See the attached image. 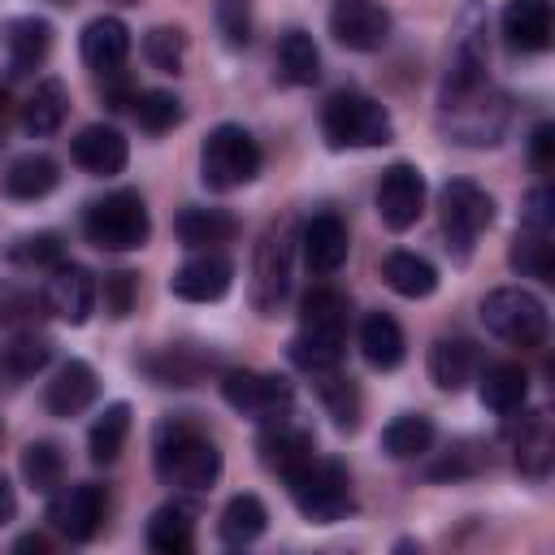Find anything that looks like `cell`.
<instances>
[{
  "instance_id": "1",
  "label": "cell",
  "mask_w": 555,
  "mask_h": 555,
  "mask_svg": "<svg viewBox=\"0 0 555 555\" xmlns=\"http://www.w3.org/2000/svg\"><path fill=\"white\" fill-rule=\"evenodd\" d=\"M152 468L173 490H208L221 477V447L195 416L169 412L152 429Z\"/></svg>"
},
{
  "instance_id": "2",
  "label": "cell",
  "mask_w": 555,
  "mask_h": 555,
  "mask_svg": "<svg viewBox=\"0 0 555 555\" xmlns=\"http://www.w3.org/2000/svg\"><path fill=\"white\" fill-rule=\"evenodd\" d=\"M347 325H351V299L334 286H312L299 304V330L286 347L291 364L304 373L338 369L347 351Z\"/></svg>"
},
{
  "instance_id": "3",
  "label": "cell",
  "mask_w": 555,
  "mask_h": 555,
  "mask_svg": "<svg viewBox=\"0 0 555 555\" xmlns=\"http://www.w3.org/2000/svg\"><path fill=\"white\" fill-rule=\"evenodd\" d=\"M295 243H299V225L295 217H273L251 251V308L256 317L273 321L291 295V278H295Z\"/></svg>"
},
{
  "instance_id": "4",
  "label": "cell",
  "mask_w": 555,
  "mask_h": 555,
  "mask_svg": "<svg viewBox=\"0 0 555 555\" xmlns=\"http://www.w3.org/2000/svg\"><path fill=\"white\" fill-rule=\"evenodd\" d=\"M486 69H490V17L481 0H464L451 26V52L438 100H455L486 87Z\"/></svg>"
},
{
  "instance_id": "5",
  "label": "cell",
  "mask_w": 555,
  "mask_h": 555,
  "mask_svg": "<svg viewBox=\"0 0 555 555\" xmlns=\"http://www.w3.org/2000/svg\"><path fill=\"white\" fill-rule=\"evenodd\" d=\"M321 134L334 152L347 147H386L395 139V121L382 100L364 91H334L321 104Z\"/></svg>"
},
{
  "instance_id": "6",
  "label": "cell",
  "mask_w": 555,
  "mask_h": 555,
  "mask_svg": "<svg viewBox=\"0 0 555 555\" xmlns=\"http://www.w3.org/2000/svg\"><path fill=\"white\" fill-rule=\"evenodd\" d=\"M507 117H512V104L490 82L468 95L438 100V130L447 134V143H460V147H494L507 130Z\"/></svg>"
},
{
  "instance_id": "7",
  "label": "cell",
  "mask_w": 555,
  "mask_h": 555,
  "mask_svg": "<svg viewBox=\"0 0 555 555\" xmlns=\"http://www.w3.org/2000/svg\"><path fill=\"white\" fill-rule=\"evenodd\" d=\"M82 234L100 251H139L152 238V217L139 191H108L87 204Z\"/></svg>"
},
{
  "instance_id": "8",
  "label": "cell",
  "mask_w": 555,
  "mask_h": 555,
  "mask_svg": "<svg viewBox=\"0 0 555 555\" xmlns=\"http://www.w3.org/2000/svg\"><path fill=\"white\" fill-rule=\"evenodd\" d=\"M260 165H264L260 143L234 121L212 126L199 143V182L208 191H238L260 173Z\"/></svg>"
},
{
  "instance_id": "9",
  "label": "cell",
  "mask_w": 555,
  "mask_h": 555,
  "mask_svg": "<svg viewBox=\"0 0 555 555\" xmlns=\"http://www.w3.org/2000/svg\"><path fill=\"white\" fill-rule=\"evenodd\" d=\"M481 325L507 343V347H520V351H538L546 347V334H551V317H546V304L525 291V286H499L481 299Z\"/></svg>"
},
{
  "instance_id": "10",
  "label": "cell",
  "mask_w": 555,
  "mask_h": 555,
  "mask_svg": "<svg viewBox=\"0 0 555 555\" xmlns=\"http://www.w3.org/2000/svg\"><path fill=\"white\" fill-rule=\"evenodd\" d=\"M286 490H291L299 516L312 520V525H334V520H343L356 507V499H351V473L338 460H317L312 455L304 468H295L286 477Z\"/></svg>"
},
{
  "instance_id": "11",
  "label": "cell",
  "mask_w": 555,
  "mask_h": 555,
  "mask_svg": "<svg viewBox=\"0 0 555 555\" xmlns=\"http://www.w3.org/2000/svg\"><path fill=\"white\" fill-rule=\"evenodd\" d=\"M438 221H442L447 251L455 260H468L477 238H481V230H490V221H494V199L473 178H451L438 191Z\"/></svg>"
},
{
  "instance_id": "12",
  "label": "cell",
  "mask_w": 555,
  "mask_h": 555,
  "mask_svg": "<svg viewBox=\"0 0 555 555\" xmlns=\"http://www.w3.org/2000/svg\"><path fill=\"white\" fill-rule=\"evenodd\" d=\"M221 399L238 412V416H251V421H273V416H286L295 408V390L286 377L278 373H256V369H225L221 373Z\"/></svg>"
},
{
  "instance_id": "13",
  "label": "cell",
  "mask_w": 555,
  "mask_h": 555,
  "mask_svg": "<svg viewBox=\"0 0 555 555\" xmlns=\"http://www.w3.org/2000/svg\"><path fill=\"white\" fill-rule=\"evenodd\" d=\"M48 520H52V529H56L61 538H69V542H91V538L104 529V520H108V494H104V486L78 481V486L56 490L52 503H48Z\"/></svg>"
},
{
  "instance_id": "14",
  "label": "cell",
  "mask_w": 555,
  "mask_h": 555,
  "mask_svg": "<svg viewBox=\"0 0 555 555\" xmlns=\"http://www.w3.org/2000/svg\"><path fill=\"white\" fill-rule=\"evenodd\" d=\"M425 212V178L416 165L395 160L377 178V217L386 230H412Z\"/></svg>"
},
{
  "instance_id": "15",
  "label": "cell",
  "mask_w": 555,
  "mask_h": 555,
  "mask_svg": "<svg viewBox=\"0 0 555 555\" xmlns=\"http://www.w3.org/2000/svg\"><path fill=\"white\" fill-rule=\"evenodd\" d=\"M330 35L347 52H377L390 39V13L377 0H338L330 9Z\"/></svg>"
},
{
  "instance_id": "16",
  "label": "cell",
  "mask_w": 555,
  "mask_h": 555,
  "mask_svg": "<svg viewBox=\"0 0 555 555\" xmlns=\"http://www.w3.org/2000/svg\"><path fill=\"white\" fill-rule=\"evenodd\" d=\"M234 282V264L230 256H221L217 247H204L195 256H186L173 273H169V295L186 299V304H212L230 291Z\"/></svg>"
},
{
  "instance_id": "17",
  "label": "cell",
  "mask_w": 555,
  "mask_h": 555,
  "mask_svg": "<svg viewBox=\"0 0 555 555\" xmlns=\"http://www.w3.org/2000/svg\"><path fill=\"white\" fill-rule=\"evenodd\" d=\"M95 295H100V286H95V278H91L82 264L61 260L56 269H48L43 304H48V312H52L56 321H65V325H87L91 312H95Z\"/></svg>"
},
{
  "instance_id": "18",
  "label": "cell",
  "mask_w": 555,
  "mask_h": 555,
  "mask_svg": "<svg viewBox=\"0 0 555 555\" xmlns=\"http://www.w3.org/2000/svg\"><path fill=\"white\" fill-rule=\"evenodd\" d=\"M256 451H260V464L286 481L295 468H304V464L317 455V438H312L308 425L291 421V412H286V416L264 421V429H260V438H256Z\"/></svg>"
},
{
  "instance_id": "19",
  "label": "cell",
  "mask_w": 555,
  "mask_h": 555,
  "mask_svg": "<svg viewBox=\"0 0 555 555\" xmlns=\"http://www.w3.org/2000/svg\"><path fill=\"white\" fill-rule=\"evenodd\" d=\"M299 247H304V260L317 278H334L343 264H347V251H351V234H347V221L330 208L312 212L304 225H299Z\"/></svg>"
},
{
  "instance_id": "20",
  "label": "cell",
  "mask_w": 555,
  "mask_h": 555,
  "mask_svg": "<svg viewBox=\"0 0 555 555\" xmlns=\"http://www.w3.org/2000/svg\"><path fill=\"white\" fill-rule=\"evenodd\" d=\"M69 156H74V165H78L82 173H91V178H113V173L126 169L130 143H126V134H121L117 126L95 121V126H82V130L74 134Z\"/></svg>"
},
{
  "instance_id": "21",
  "label": "cell",
  "mask_w": 555,
  "mask_h": 555,
  "mask_svg": "<svg viewBox=\"0 0 555 555\" xmlns=\"http://www.w3.org/2000/svg\"><path fill=\"white\" fill-rule=\"evenodd\" d=\"M78 52H82V65H87L95 78L126 69V56H130V30H126V22L113 17V13L91 17V22L82 26Z\"/></svg>"
},
{
  "instance_id": "22",
  "label": "cell",
  "mask_w": 555,
  "mask_h": 555,
  "mask_svg": "<svg viewBox=\"0 0 555 555\" xmlns=\"http://www.w3.org/2000/svg\"><path fill=\"white\" fill-rule=\"evenodd\" d=\"M499 26H503V39L512 52H546L551 35H555L551 0H507Z\"/></svg>"
},
{
  "instance_id": "23",
  "label": "cell",
  "mask_w": 555,
  "mask_h": 555,
  "mask_svg": "<svg viewBox=\"0 0 555 555\" xmlns=\"http://www.w3.org/2000/svg\"><path fill=\"white\" fill-rule=\"evenodd\" d=\"M95 395H100V377H95V369L87 364V360H65L56 373H52V382H48V390H43V408L52 412V416H78V412H87L91 403H95Z\"/></svg>"
},
{
  "instance_id": "24",
  "label": "cell",
  "mask_w": 555,
  "mask_h": 555,
  "mask_svg": "<svg viewBox=\"0 0 555 555\" xmlns=\"http://www.w3.org/2000/svg\"><path fill=\"white\" fill-rule=\"evenodd\" d=\"M4 52H9V74L13 78L35 74L52 52V22H43L35 13L30 17H13L4 26Z\"/></svg>"
},
{
  "instance_id": "25",
  "label": "cell",
  "mask_w": 555,
  "mask_h": 555,
  "mask_svg": "<svg viewBox=\"0 0 555 555\" xmlns=\"http://www.w3.org/2000/svg\"><path fill=\"white\" fill-rule=\"evenodd\" d=\"M516 473L529 477V481H546L551 477V464H555V429H551V416L538 408L525 416L520 434H516Z\"/></svg>"
},
{
  "instance_id": "26",
  "label": "cell",
  "mask_w": 555,
  "mask_h": 555,
  "mask_svg": "<svg viewBox=\"0 0 555 555\" xmlns=\"http://www.w3.org/2000/svg\"><path fill=\"white\" fill-rule=\"evenodd\" d=\"M56 182H61V165L43 152H26V156L9 160V169H4V195L22 199V204L43 199L48 191H56Z\"/></svg>"
},
{
  "instance_id": "27",
  "label": "cell",
  "mask_w": 555,
  "mask_h": 555,
  "mask_svg": "<svg viewBox=\"0 0 555 555\" xmlns=\"http://www.w3.org/2000/svg\"><path fill=\"white\" fill-rule=\"evenodd\" d=\"M477 373V347L468 338H434L429 347V382L447 395L464 390Z\"/></svg>"
},
{
  "instance_id": "28",
  "label": "cell",
  "mask_w": 555,
  "mask_h": 555,
  "mask_svg": "<svg viewBox=\"0 0 555 555\" xmlns=\"http://www.w3.org/2000/svg\"><path fill=\"white\" fill-rule=\"evenodd\" d=\"M65 113H69V91L61 78H43L35 82V91L26 95L22 104V130L35 134V139H48L65 126Z\"/></svg>"
},
{
  "instance_id": "29",
  "label": "cell",
  "mask_w": 555,
  "mask_h": 555,
  "mask_svg": "<svg viewBox=\"0 0 555 555\" xmlns=\"http://www.w3.org/2000/svg\"><path fill=\"white\" fill-rule=\"evenodd\" d=\"M360 351H364V360H369L373 369L390 373V369L403 364L408 338H403V330H399V321H395L390 312H369V317L360 321Z\"/></svg>"
},
{
  "instance_id": "30",
  "label": "cell",
  "mask_w": 555,
  "mask_h": 555,
  "mask_svg": "<svg viewBox=\"0 0 555 555\" xmlns=\"http://www.w3.org/2000/svg\"><path fill=\"white\" fill-rule=\"evenodd\" d=\"M139 369H143L156 386H195V382L212 369V356L191 351V347H160V351L143 356Z\"/></svg>"
},
{
  "instance_id": "31",
  "label": "cell",
  "mask_w": 555,
  "mask_h": 555,
  "mask_svg": "<svg viewBox=\"0 0 555 555\" xmlns=\"http://www.w3.org/2000/svg\"><path fill=\"white\" fill-rule=\"evenodd\" d=\"M195 546V512L186 503H160L147 520V551L186 555Z\"/></svg>"
},
{
  "instance_id": "32",
  "label": "cell",
  "mask_w": 555,
  "mask_h": 555,
  "mask_svg": "<svg viewBox=\"0 0 555 555\" xmlns=\"http://www.w3.org/2000/svg\"><path fill=\"white\" fill-rule=\"evenodd\" d=\"M273 61H278V78L291 82V87H312V82L321 78V52H317L312 35L299 30V26H291V30L278 39Z\"/></svg>"
},
{
  "instance_id": "33",
  "label": "cell",
  "mask_w": 555,
  "mask_h": 555,
  "mask_svg": "<svg viewBox=\"0 0 555 555\" xmlns=\"http://www.w3.org/2000/svg\"><path fill=\"white\" fill-rule=\"evenodd\" d=\"M173 230H178L182 247L204 251V247L230 243V238L238 234V221H234L230 212H221V208H182L178 221H173Z\"/></svg>"
},
{
  "instance_id": "34",
  "label": "cell",
  "mask_w": 555,
  "mask_h": 555,
  "mask_svg": "<svg viewBox=\"0 0 555 555\" xmlns=\"http://www.w3.org/2000/svg\"><path fill=\"white\" fill-rule=\"evenodd\" d=\"M507 260H512L516 273L538 278V282H551L555 278V238H551V230H542V225H516V238L507 247Z\"/></svg>"
},
{
  "instance_id": "35",
  "label": "cell",
  "mask_w": 555,
  "mask_h": 555,
  "mask_svg": "<svg viewBox=\"0 0 555 555\" xmlns=\"http://www.w3.org/2000/svg\"><path fill=\"white\" fill-rule=\"evenodd\" d=\"M382 278L403 299H429L438 291V269L416 251H390L382 260Z\"/></svg>"
},
{
  "instance_id": "36",
  "label": "cell",
  "mask_w": 555,
  "mask_h": 555,
  "mask_svg": "<svg viewBox=\"0 0 555 555\" xmlns=\"http://www.w3.org/2000/svg\"><path fill=\"white\" fill-rule=\"evenodd\" d=\"M477 395H481V408H490L494 416H512L529 399V373L520 364H490Z\"/></svg>"
},
{
  "instance_id": "37",
  "label": "cell",
  "mask_w": 555,
  "mask_h": 555,
  "mask_svg": "<svg viewBox=\"0 0 555 555\" xmlns=\"http://www.w3.org/2000/svg\"><path fill=\"white\" fill-rule=\"evenodd\" d=\"M308 377L317 382V399H321L325 416L334 421V429H343V434L360 429V390H356V382H351V377H343L338 369L308 373Z\"/></svg>"
},
{
  "instance_id": "38",
  "label": "cell",
  "mask_w": 555,
  "mask_h": 555,
  "mask_svg": "<svg viewBox=\"0 0 555 555\" xmlns=\"http://www.w3.org/2000/svg\"><path fill=\"white\" fill-rule=\"evenodd\" d=\"M269 529V512L256 494H234L225 507H221V520H217V533L225 546H251L260 533Z\"/></svg>"
},
{
  "instance_id": "39",
  "label": "cell",
  "mask_w": 555,
  "mask_h": 555,
  "mask_svg": "<svg viewBox=\"0 0 555 555\" xmlns=\"http://www.w3.org/2000/svg\"><path fill=\"white\" fill-rule=\"evenodd\" d=\"M434 438H438V429L425 412H403L382 429V451L390 460H416L434 447Z\"/></svg>"
},
{
  "instance_id": "40",
  "label": "cell",
  "mask_w": 555,
  "mask_h": 555,
  "mask_svg": "<svg viewBox=\"0 0 555 555\" xmlns=\"http://www.w3.org/2000/svg\"><path fill=\"white\" fill-rule=\"evenodd\" d=\"M126 438H130V403L117 399V403H108V408L91 421V429H87V451H91L95 464H113V460L121 455Z\"/></svg>"
},
{
  "instance_id": "41",
  "label": "cell",
  "mask_w": 555,
  "mask_h": 555,
  "mask_svg": "<svg viewBox=\"0 0 555 555\" xmlns=\"http://www.w3.org/2000/svg\"><path fill=\"white\" fill-rule=\"evenodd\" d=\"M48 360H52V338L39 330H17L0 347V373H9V377H35Z\"/></svg>"
},
{
  "instance_id": "42",
  "label": "cell",
  "mask_w": 555,
  "mask_h": 555,
  "mask_svg": "<svg viewBox=\"0 0 555 555\" xmlns=\"http://www.w3.org/2000/svg\"><path fill=\"white\" fill-rule=\"evenodd\" d=\"M22 477L35 494H56L61 481H65V455L56 442L39 438V442H26L22 447Z\"/></svg>"
},
{
  "instance_id": "43",
  "label": "cell",
  "mask_w": 555,
  "mask_h": 555,
  "mask_svg": "<svg viewBox=\"0 0 555 555\" xmlns=\"http://www.w3.org/2000/svg\"><path fill=\"white\" fill-rule=\"evenodd\" d=\"M130 113H134L139 130H147V134H165V130H173V126L186 117L182 100H178L173 91H160V87H152V91H134Z\"/></svg>"
},
{
  "instance_id": "44",
  "label": "cell",
  "mask_w": 555,
  "mask_h": 555,
  "mask_svg": "<svg viewBox=\"0 0 555 555\" xmlns=\"http://www.w3.org/2000/svg\"><path fill=\"white\" fill-rule=\"evenodd\" d=\"M486 464H490V451L481 442H473V438H460V442H451L442 451V460H434L425 468V477L429 481H464V477H477Z\"/></svg>"
},
{
  "instance_id": "45",
  "label": "cell",
  "mask_w": 555,
  "mask_h": 555,
  "mask_svg": "<svg viewBox=\"0 0 555 555\" xmlns=\"http://www.w3.org/2000/svg\"><path fill=\"white\" fill-rule=\"evenodd\" d=\"M143 56L152 69L160 74H182V61H186V30L173 26V22H160L143 35Z\"/></svg>"
},
{
  "instance_id": "46",
  "label": "cell",
  "mask_w": 555,
  "mask_h": 555,
  "mask_svg": "<svg viewBox=\"0 0 555 555\" xmlns=\"http://www.w3.org/2000/svg\"><path fill=\"white\" fill-rule=\"evenodd\" d=\"M9 260L22 264V269H56L65 260V247L52 230H39V234H22L13 247H9Z\"/></svg>"
},
{
  "instance_id": "47",
  "label": "cell",
  "mask_w": 555,
  "mask_h": 555,
  "mask_svg": "<svg viewBox=\"0 0 555 555\" xmlns=\"http://www.w3.org/2000/svg\"><path fill=\"white\" fill-rule=\"evenodd\" d=\"M212 22H217V35L230 52H243L251 43V0H217Z\"/></svg>"
},
{
  "instance_id": "48",
  "label": "cell",
  "mask_w": 555,
  "mask_h": 555,
  "mask_svg": "<svg viewBox=\"0 0 555 555\" xmlns=\"http://www.w3.org/2000/svg\"><path fill=\"white\" fill-rule=\"evenodd\" d=\"M43 312H48V304H43V295H35V291H4V295H0V330H9V334L35 330Z\"/></svg>"
},
{
  "instance_id": "49",
  "label": "cell",
  "mask_w": 555,
  "mask_h": 555,
  "mask_svg": "<svg viewBox=\"0 0 555 555\" xmlns=\"http://www.w3.org/2000/svg\"><path fill=\"white\" fill-rule=\"evenodd\" d=\"M100 295H104V312L108 317H130L134 312V304H139V273H130V269H117V273H104V286H100Z\"/></svg>"
},
{
  "instance_id": "50",
  "label": "cell",
  "mask_w": 555,
  "mask_h": 555,
  "mask_svg": "<svg viewBox=\"0 0 555 555\" xmlns=\"http://www.w3.org/2000/svg\"><path fill=\"white\" fill-rule=\"evenodd\" d=\"M520 225H542V230L555 225V195H551V186H533V191L525 195V204H520Z\"/></svg>"
},
{
  "instance_id": "51",
  "label": "cell",
  "mask_w": 555,
  "mask_h": 555,
  "mask_svg": "<svg viewBox=\"0 0 555 555\" xmlns=\"http://www.w3.org/2000/svg\"><path fill=\"white\" fill-rule=\"evenodd\" d=\"M529 156H533V165H538L542 173L555 165V126H551V121L533 126V134H529Z\"/></svg>"
},
{
  "instance_id": "52",
  "label": "cell",
  "mask_w": 555,
  "mask_h": 555,
  "mask_svg": "<svg viewBox=\"0 0 555 555\" xmlns=\"http://www.w3.org/2000/svg\"><path fill=\"white\" fill-rule=\"evenodd\" d=\"M13 512H17V499H13V486L0 477V525H9L13 520Z\"/></svg>"
},
{
  "instance_id": "53",
  "label": "cell",
  "mask_w": 555,
  "mask_h": 555,
  "mask_svg": "<svg viewBox=\"0 0 555 555\" xmlns=\"http://www.w3.org/2000/svg\"><path fill=\"white\" fill-rule=\"evenodd\" d=\"M13 551H35V555H43V551H48V538H43V533H26V538H17Z\"/></svg>"
},
{
  "instance_id": "54",
  "label": "cell",
  "mask_w": 555,
  "mask_h": 555,
  "mask_svg": "<svg viewBox=\"0 0 555 555\" xmlns=\"http://www.w3.org/2000/svg\"><path fill=\"white\" fill-rule=\"evenodd\" d=\"M43 4H52V9H69V4H78V0H43Z\"/></svg>"
},
{
  "instance_id": "55",
  "label": "cell",
  "mask_w": 555,
  "mask_h": 555,
  "mask_svg": "<svg viewBox=\"0 0 555 555\" xmlns=\"http://www.w3.org/2000/svg\"><path fill=\"white\" fill-rule=\"evenodd\" d=\"M0 121H4V91H0Z\"/></svg>"
},
{
  "instance_id": "56",
  "label": "cell",
  "mask_w": 555,
  "mask_h": 555,
  "mask_svg": "<svg viewBox=\"0 0 555 555\" xmlns=\"http://www.w3.org/2000/svg\"><path fill=\"white\" fill-rule=\"evenodd\" d=\"M0 442H4V425H0Z\"/></svg>"
},
{
  "instance_id": "57",
  "label": "cell",
  "mask_w": 555,
  "mask_h": 555,
  "mask_svg": "<svg viewBox=\"0 0 555 555\" xmlns=\"http://www.w3.org/2000/svg\"><path fill=\"white\" fill-rule=\"evenodd\" d=\"M121 4H134V0H121Z\"/></svg>"
}]
</instances>
